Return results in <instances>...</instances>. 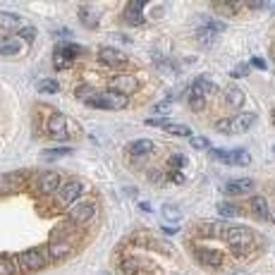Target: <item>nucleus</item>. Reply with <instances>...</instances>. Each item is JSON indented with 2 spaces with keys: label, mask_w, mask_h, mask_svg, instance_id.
Segmentation results:
<instances>
[{
  "label": "nucleus",
  "mask_w": 275,
  "mask_h": 275,
  "mask_svg": "<svg viewBox=\"0 0 275 275\" xmlns=\"http://www.w3.org/2000/svg\"><path fill=\"white\" fill-rule=\"evenodd\" d=\"M220 237H223L230 244V247H232V251H235V254L244 256V254H247V249H244V247H249V244H251L254 235L249 232V228H242V225H230V228H223Z\"/></svg>",
  "instance_id": "obj_1"
},
{
  "label": "nucleus",
  "mask_w": 275,
  "mask_h": 275,
  "mask_svg": "<svg viewBox=\"0 0 275 275\" xmlns=\"http://www.w3.org/2000/svg\"><path fill=\"white\" fill-rule=\"evenodd\" d=\"M86 105H91V108H108V110H120L127 105V96H120V93H96L91 101L86 103Z\"/></svg>",
  "instance_id": "obj_2"
},
{
  "label": "nucleus",
  "mask_w": 275,
  "mask_h": 275,
  "mask_svg": "<svg viewBox=\"0 0 275 275\" xmlns=\"http://www.w3.org/2000/svg\"><path fill=\"white\" fill-rule=\"evenodd\" d=\"M48 256L43 251H38V249H27V251H22L17 256V263L22 268H27V270H38V268L46 266Z\"/></svg>",
  "instance_id": "obj_3"
},
{
  "label": "nucleus",
  "mask_w": 275,
  "mask_h": 275,
  "mask_svg": "<svg viewBox=\"0 0 275 275\" xmlns=\"http://www.w3.org/2000/svg\"><path fill=\"white\" fill-rule=\"evenodd\" d=\"M93 213H96V203L93 201H77L70 208V220L74 225H82V223L93 218Z\"/></svg>",
  "instance_id": "obj_4"
},
{
  "label": "nucleus",
  "mask_w": 275,
  "mask_h": 275,
  "mask_svg": "<svg viewBox=\"0 0 275 275\" xmlns=\"http://www.w3.org/2000/svg\"><path fill=\"white\" fill-rule=\"evenodd\" d=\"M98 60H101L103 65L113 67V70H115V67H127V55L122 53V50H118V48H110V46L98 50Z\"/></svg>",
  "instance_id": "obj_5"
},
{
  "label": "nucleus",
  "mask_w": 275,
  "mask_h": 275,
  "mask_svg": "<svg viewBox=\"0 0 275 275\" xmlns=\"http://www.w3.org/2000/svg\"><path fill=\"white\" fill-rule=\"evenodd\" d=\"M110 89L120 96H127L137 89V79L132 77V74H118V77H113L110 79Z\"/></svg>",
  "instance_id": "obj_6"
},
{
  "label": "nucleus",
  "mask_w": 275,
  "mask_h": 275,
  "mask_svg": "<svg viewBox=\"0 0 275 275\" xmlns=\"http://www.w3.org/2000/svg\"><path fill=\"white\" fill-rule=\"evenodd\" d=\"M196 261L201 263V266H208V268H218V266H223V254L220 251H213V249H203V247H199L196 251Z\"/></svg>",
  "instance_id": "obj_7"
},
{
  "label": "nucleus",
  "mask_w": 275,
  "mask_h": 275,
  "mask_svg": "<svg viewBox=\"0 0 275 275\" xmlns=\"http://www.w3.org/2000/svg\"><path fill=\"white\" fill-rule=\"evenodd\" d=\"M144 8H146V3H144V0H129V3H127V12H125V22L139 27V24L144 22V15H141V10H144Z\"/></svg>",
  "instance_id": "obj_8"
},
{
  "label": "nucleus",
  "mask_w": 275,
  "mask_h": 275,
  "mask_svg": "<svg viewBox=\"0 0 275 275\" xmlns=\"http://www.w3.org/2000/svg\"><path fill=\"white\" fill-rule=\"evenodd\" d=\"M63 187V180L58 173H43L38 175V189L43 194H50V192H58Z\"/></svg>",
  "instance_id": "obj_9"
},
{
  "label": "nucleus",
  "mask_w": 275,
  "mask_h": 275,
  "mask_svg": "<svg viewBox=\"0 0 275 275\" xmlns=\"http://www.w3.org/2000/svg\"><path fill=\"white\" fill-rule=\"evenodd\" d=\"M65 125H67L65 115H60V113L50 115V120H48V134L55 137V139H67V129H65Z\"/></svg>",
  "instance_id": "obj_10"
},
{
  "label": "nucleus",
  "mask_w": 275,
  "mask_h": 275,
  "mask_svg": "<svg viewBox=\"0 0 275 275\" xmlns=\"http://www.w3.org/2000/svg\"><path fill=\"white\" fill-rule=\"evenodd\" d=\"M79 194H82V182H79V180H67V182L60 187V199H63L65 203H74Z\"/></svg>",
  "instance_id": "obj_11"
},
{
  "label": "nucleus",
  "mask_w": 275,
  "mask_h": 275,
  "mask_svg": "<svg viewBox=\"0 0 275 275\" xmlns=\"http://www.w3.org/2000/svg\"><path fill=\"white\" fill-rule=\"evenodd\" d=\"M256 122V115L254 113H239L237 118L230 120V125H232V132H249V127Z\"/></svg>",
  "instance_id": "obj_12"
},
{
  "label": "nucleus",
  "mask_w": 275,
  "mask_h": 275,
  "mask_svg": "<svg viewBox=\"0 0 275 275\" xmlns=\"http://www.w3.org/2000/svg\"><path fill=\"white\" fill-rule=\"evenodd\" d=\"M72 254V244L70 242H53V244H48V258H53V261H60V258L70 256Z\"/></svg>",
  "instance_id": "obj_13"
},
{
  "label": "nucleus",
  "mask_w": 275,
  "mask_h": 275,
  "mask_svg": "<svg viewBox=\"0 0 275 275\" xmlns=\"http://www.w3.org/2000/svg\"><path fill=\"white\" fill-rule=\"evenodd\" d=\"M127 151L132 153V156H148V153L156 151V146H153V141H148V139H139V141H134V144H129Z\"/></svg>",
  "instance_id": "obj_14"
},
{
  "label": "nucleus",
  "mask_w": 275,
  "mask_h": 275,
  "mask_svg": "<svg viewBox=\"0 0 275 275\" xmlns=\"http://www.w3.org/2000/svg\"><path fill=\"white\" fill-rule=\"evenodd\" d=\"M249 208H251V213H254L256 218H268V213H270V206H268V201L263 196H251Z\"/></svg>",
  "instance_id": "obj_15"
},
{
  "label": "nucleus",
  "mask_w": 275,
  "mask_h": 275,
  "mask_svg": "<svg viewBox=\"0 0 275 275\" xmlns=\"http://www.w3.org/2000/svg\"><path fill=\"white\" fill-rule=\"evenodd\" d=\"M249 189H254V180H247V177H242V180H232V182L225 184V192L228 194H244Z\"/></svg>",
  "instance_id": "obj_16"
},
{
  "label": "nucleus",
  "mask_w": 275,
  "mask_h": 275,
  "mask_svg": "<svg viewBox=\"0 0 275 275\" xmlns=\"http://www.w3.org/2000/svg\"><path fill=\"white\" fill-rule=\"evenodd\" d=\"M19 50H22L19 38H12V36L0 38V55H19Z\"/></svg>",
  "instance_id": "obj_17"
},
{
  "label": "nucleus",
  "mask_w": 275,
  "mask_h": 275,
  "mask_svg": "<svg viewBox=\"0 0 275 275\" xmlns=\"http://www.w3.org/2000/svg\"><path fill=\"white\" fill-rule=\"evenodd\" d=\"M19 184H22V175L19 173L3 175L0 177V192H15V189H19Z\"/></svg>",
  "instance_id": "obj_18"
},
{
  "label": "nucleus",
  "mask_w": 275,
  "mask_h": 275,
  "mask_svg": "<svg viewBox=\"0 0 275 275\" xmlns=\"http://www.w3.org/2000/svg\"><path fill=\"white\" fill-rule=\"evenodd\" d=\"M225 101H228V105H232V108H242V103H244V91L237 89V86H230L228 91H225Z\"/></svg>",
  "instance_id": "obj_19"
},
{
  "label": "nucleus",
  "mask_w": 275,
  "mask_h": 275,
  "mask_svg": "<svg viewBox=\"0 0 275 275\" xmlns=\"http://www.w3.org/2000/svg\"><path fill=\"white\" fill-rule=\"evenodd\" d=\"M19 15H15V12H0V29H8V31H12V29H19Z\"/></svg>",
  "instance_id": "obj_20"
},
{
  "label": "nucleus",
  "mask_w": 275,
  "mask_h": 275,
  "mask_svg": "<svg viewBox=\"0 0 275 275\" xmlns=\"http://www.w3.org/2000/svg\"><path fill=\"white\" fill-rule=\"evenodd\" d=\"M192 86H194V89H199L203 96H208V93H215V91H218V86H215L211 79H206V77H199V79H196Z\"/></svg>",
  "instance_id": "obj_21"
},
{
  "label": "nucleus",
  "mask_w": 275,
  "mask_h": 275,
  "mask_svg": "<svg viewBox=\"0 0 275 275\" xmlns=\"http://www.w3.org/2000/svg\"><path fill=\"white\" fill-rule=\"evenodd\" d=\"M79 17H82V24H84V27H89V29L98 27V17H96V12H93V10L82 8V10H79Z\"/></svg>",
  "instance_id": "obj_22"
},
{
  "label": "nucleus",
  "mask_w": 275,
  "mask_h": 275,
  "mask_svg": "<svg viewBox=\"0 0 275 275\" xmlns=\"http://www.w3.org/2000/svg\"><path fill=\"white\" fill-rule=\"evenodd\" d=\"M192 96H189V105H192V110H196V113H201L203 108H206V101H203V93L199 91V89H194L192 86Z\"/></svg>",
  "instance_id": "obj_23"
},
{
  "label": "nucleus",
  "mask_w": 275,
  "mask_h": 275,
  "mask_svg": "<svg viewBox=\"0 0 275 275\" xmlns=\"http://www.w3.org/2000/svg\"><path fill=\"white\" fill-rule=\"evenodd\" d=\"M211 153H213L215 160H220V163H228V165L235 163V151H228V148H215V151H211Z\"/></svg>",
  "instance_id": "obj_24"
},
{
  "label": "nucleus",
  "mask_w": 275,
  "mask_h": 275,
  "mask_svg": "<svg viewBox=\"0 0 275 275\" xmlns=\"http://www.w3.org/2000/svg\"><path fill=\"white\" fill-rule=\"evenodd\" d=\"M55 50H60V53L65 55V58H70V60H74L79 53H84V48H79V46H72V43H65V46H58Z\"/></svg>",
  "instance_id": "obj_25"
},
{
  "label": "nucleus",
  "mask_w": 275,
  "mask_h": 275,
  "mask_svg": "<svg viewBox=\"0 0 275 275\" xmlns=\"http://www.w3.org/2000/svg\"><path fill=\"white\" fill-rule=\"evenodd\" d=\"M218 211H220V215H225V218H235V215H239L237 206H235V203H228V201H220Z\"/></svg>",
  "instance_id": "obj_26"
},
{
  "label": "nucleus",
  "mask_w": 275,
  "mask_h": 275,
  "mask_svg": "<svg viewBox=\"0 0 275 275\" xmlns=\"http://www.w3.org/2000/svg\"><path fill=\"white\" fill-rule=\"evenodd\" d=\"M38 91L41 93H58L60 91V84L53 82V79H41V82H38Z\"/></svg>",
  "instance_id": "obj_27"
},
{
  "label": "nucleus",
  "mask_w": 275,
  "mask_h": 275,
  "mask_svg": "<svg viewBox=\"0 0 275 275\" xmlns=\"http://www.w3.org/2000/svg\"><path fill=\"white\" fill-rule=\"evenodd\" d=\"M74 93H77V98H82L84 103H89L93 96H96V89H91V86H86V84H84V86H77Z\"/></svg>",
  "instance_id": "obj_28"
},
{
  "label": "nucleus",
  "mask_w": 275,
  "mask_h": 275,
  "mask_svg": "<svg viewBox=\"0 0 275 275\" xmlns=\"http://www.w3.org/2000/svg\"><path fill=\"white\" fill-rule=\"evenodd\" d=\"M242 8V5H237V3H215V5H213V10H218V12H223V15H235V12H237V10Z\"/></svg>",
  "instance_id": "obj_29"
},
{
  "label": "nucleus",
  "mask_w": 275,
  "mask_h": 275,
  "mask_svg": "<svg viewBox=\"0 0 275 275\" xmlns=\"http://www.w3.org/2000/svg\"><path fill=\"white\" fill-rule=\"evenodd\" d=\"M72 153V148H50L43 153V160H55V158H65Z\"/></svg>",
  "instance_id": "obj_30"
},
{
  "label": "nucleus",
  "mask_w": 275,
  "mask_h": 275,
  "mask_svg": "<svg viewBox=\"0 0 275 275\" xmlns=\"http://www.w3.org/2000/svg\"><path fill=\"white\" fill-rule=\"evenodd\" d=\"M15 273H17V266L8 256H0V275H15Z\"/></svg>",
  "instance_id": "obj_31"
},
{
  "label": "nucleus",
  "mask_w": 275,
  "mask_h": 275,
  "mask_svg": "<svg viewBox=\"0 0 275 275\" xmlns=\"http://www.w3.org/2000/svg\"><path fill=\"white\" fill-rule=\"evenodd\" d=\"M122 273L125 275H137L139 273V261L137 258H125V261H122Z\"/></svg>",
  "instance_id": "obj_32"
},
{
  "label": "nucleus",
  "mask_w": 275,
  "mask_h": 275,
  "mask_svg": "<svg viewBox=\"0 0 275 275\" xmlns=\"http://www.w3.org/2000/svg\"><path fill=\"white\" fill-rule=\"evenodd\" d=\"M163 218H165V220H173V223H177V220L182 218V211L168 203V206H163Z\"/></svg>",
  "instance_id": "obj_33"
},
{
  "label": "nucleus",
  "mask_w": 275,
  "mask_h": 275,
  "mask_svg": "<svg viewBox=\"0 0 275 275\" xmlns=\"http://www.w3.org/2000/svg\"><path fill=\"white\" fill-rule=\"evenodd\" d=\"M168 132L175 134V137H192V129L187 125H168Z\"/></svg>",
  "instance_id": "obj_34"
},
{
  "label": "nucleus",
  "mask_w": 275,
  "mask_h": 275,
  "mask_svg": "<svg viewBox=\"0 0 275 275\" xmlns=\"http://www.w3.org/2000/svg\"><path fill=\"white\" fill-rule=\"evenodd\" d=\"M199 43H201V46H211V43H215V31H211V29H201V31H199Z\"/></svg>",
  "instance_id": "obj_35"
},
{
  "label": "nucleus",
  "mask_w": 275,
  "mask_h": 275,
  "mask_svg": "<svg viewBox=\"0 0 275 275\" xmlns=\"http://www.w3.org/2000/svg\"><path fill=\"white\" fill-rule=\"evenodd\" d=\"M235 163L237 165H249L251 163V153H249L247 148H237V151H235Z\"/></svg>",
  "instance_id": "obj_36"
},
{
  "label": "nucleus",
  "mask_w": 275,
  "mask_h": 275,
  "mask_svg": "<svg viewBox=\"0 0 275 275\" xmlns=\"http://www.w3.org/2000/svg\"><path fill=\"white\" fill-rule=\"evenodd\" d=\"M189 141H192V148H199V151L211 148V141H208L206 137H189Z\"/></svg>",
  "instance_id": "obj_37"
},
{
  "label": "nucleus",
  "mask_w": 275,
  "mask_h": 275,
  "mask_svg": "<svg viewBox=\"0 0 275 275\" xmlns=\"http://www.w3.org/2000/svg\"><path fill=\"white\" fill-rule=\"evenodd\" d=\"M70 63H72L70 58H65V55L60 53V50H55V60H53V65L58 67V70H65V67H70Z\"/></svg>",
  "instance_id": "obj_38"
},
{
  "label": "nucleus",
  "mask_w": 275,
  "mask_h": 275,
  "mask_svg": "<svg viewBox=\"0 0 275 275\" xmlns=\"http://www.w3.org/2000/svg\"><path fill=\"white\" fill-rule=\"evenodd\" d=\"M19 36H22V41H27V43H34L36 41V29H31V27L19 29Z\"/></svg>",
  "instance_id": "obj_39"
},
{
  "label": "nucleus",
  "mask_w": 275,
  "mask_h": 275,
  "mask_svg": "<svg viewBox=\"0 0 275 275\" xmlns=\"http://www.w3.org/2000/svg\"><path fill=\"white\" fill-rule=\"evenodd\" d=\"M184 156H170L168 158V165H170V170H180V168H184Z\"/></svg>",
  "instance_id": "obj_40"
},
{
  "label": "nucleus",
  "mask_w": 275,
  "mask_h": 275,
  "mask_svg": "<svg viewBox=\"0 0 275 275\" xmlns=\"http://www.w3.org/2000/svg\"><path fill=\"white\" fill-rule=\"evenodd\" d=\"M215 129H218V132H223V134H230V132H232V125H230V118H223V120H218V122H215Z\"/></svg>",
  "instance_id": "obj_41"
},
{
  "label": "nucleus",
  "mask_w": 275,
  "mask_h": 275,
  "mask_svg": "<svg viewBox=\"0 0 275 275\" xmlns=\"http://www.w3.org/2000/svg\"><path fill=\"white\" fill-rule=\"evenodd\" d=\"M146 125H148V127H165V129H168V125H170V122H168L165 118H148Z\"/></svg>",
  "instance_id": "obj_42"
},
{
  "label": "nucleus",
  "mask_w": 275,
  "mask_h": 275,
  "mask_svg": "<svg viewBox=\"0 0 275 275\" xmlns=\"http://www.w3.org/2000/svg\"><path fill=\"white\" fill-rule=\"evenodd\" d=\"M170 110V101H163V103H156L153 105V113H160V115H165Z\"/></svg>",
  "instance_id": "obj_43"
},
{
  "label": "nucleus",
  "mask_w": 275,
  "mask_h": 275,
  "mask_svg": "<svg viewBox=\"0 0 275 275\" xmlns=\"http://www.w3.org/2000/svg\"><path fill=\"white\" fill-rule=\"evenodd\" d=\"M170 180H173V182H177V184H182L184 182V175L180 173V170H170Z\"/></svg>",
  "instance_id": "obj_44"
},
{
  "label": "nucleus",
  "mask_w": 275,
  "mask_h": 275,
  "mask_svg": "<svg viewBox=\"0 0 275 275\" xmlns=\"http://www.w3.org/2000/svg\"><path fill=\"white\" fill-rule=\"evenodd\" d=\"M249 72V65H239L237 70H235V72H232V77H244V74Z\"/></svg>",
  "instance_id": "obj_45"
},
{
  "label": "nucleus",
  "mask_w": 275,
  "mask_h": 275,
  "mask_svg": "<svg viewBox=\"0 0 275 275\" xmlns=\"http://www.w3.org/2000/svg\"><path fill=\"white\" fill-rule=\"evenodd\" d=\"M247 8H251V10H263V8H268V3H247Z\"/></svg>",
  "instance_id": "obj_46"
},
{
  "label": "nucleus",
  "mask_w": 275,
  "mask_h": 275,
  "mask_svg": "<svg viewBox=\"0 0 275 275\" xmlns=\"http://www.w3.org/2000/svg\"><path fill=\"white\" fill-rule=\"evenodd\" d=\"M55 36L65 41V38H70V31H67V29H58V31H55Z\"/></svg>",
  "instance_id": "obj_47"
},
{
  "label": "nucleus",
  "mask_w": 275,
  "mask_h": 275,
  "mask_svg": "<svg viewBox=\"0 0 275 275\" xmlns=\"http://www.w3.org/2000/svg\"><path fill=\"white\" fill-rule=\"evenodd\" d=\"M148 180H151V182H160V175L153 170V173H148Z\"/></svg>",
  "instance_id": "obj_48"
},
{
  "label": "nucleus",
  "mask_w": 275,
  "mask_h": 275,
  "mask_svg": "<svg viewBox=\"0 0 275 275\" xmlns=\"http://www.w3.org/2000/svg\"><path fill=\"white\" fill-rule=\"evenodd\" d=\"M254 67H258V70H263V67H266V63H263L261 58H254Z\"/></svg>",
  "instance_id": "obj_49"
},
{
  "label": "nucleus",
  "mask_w": 275,
  "mask_h": 275,
  "mask_svg": "<svg viewBox=\"0 0 275 275\" xmlns=\"http://www.w3.org/2000/svg\"><path fill=\"white\" fill-rule=\"evenodd\" d=\"M165 230V232H168V235H175V232H177V230H180V228H175V225H173V228H170V225H168V228H163Z\"/></svg>",
  "instance_id": "obj_50"
},
{
  "label": "nucleus",
  "mask_w": 275,
  "mask_h": 275,
  "mask_svg": "<svg viewBox=\"0 0 275 275\" xmlns=\"http://www.w3.org/2000/svg\"><path fill=\"white\" fill-rule=\"evenodd\" d=\"M268 218H270V220L275 223V208H270V213H268Z\"/></svg>",
  "instance_id": "obj_51"
},
{
  "label": "nucleus",
  "mask_w": 275,
  "mask_h": 275,
  "mask_svg": "<svg viewBox=\"0 0 275 275\" xmlns=\"http://www.w3.org/2000/svg\"><path fill=\"white\" fill-rule=\"evenodd\" d=\"M232 275H244V273H232Z\"/></svg>",
  "instance_id": "obj_52"
},
{
  "label": "nucleus",
  "mask_w": 275,
  "mask_h": 275,
  "mask_svg": "<svg viewBox=\"0 0 275 275\" xmlns=\"http://www.w3.org/2000/svg\"><path fill=\"white\" fill-rule=\"evenodd\" d=\"M273 122H275V110H273Z\"/></svg>",
  "instance_id": "obj_53"
},
{
  "label": "nucleus",
  "mask_w": 275,
  "mask_h": 275,
  "mask_svg": "<svg viewBox=\"0 0 275 275\" xmlns=\"http://www.w3.org/2000/svg\"><path fill=\"white\" fill-rule=\"evenodd\" d=\"M98 275H110V273H98Z\"/></svg>",
  "instance_id": "obj_54"
},
{
  "label": "nucleus",
  "mask_w": 275,
  "mask_h": 275,
  "mask_svg": "<svg viewBox=\"0 0 275 275\" xmlns=\"http://www.w3.org/2000/svg\"><path fill=\"white\" fill-rule=\"evenodd\" d=\"M273 151H275V146H273Z\"/></svg>",
  "instance_id": "obj_55"
}]
</instances>
